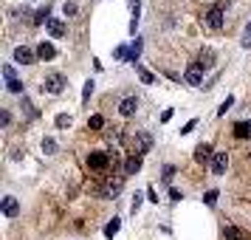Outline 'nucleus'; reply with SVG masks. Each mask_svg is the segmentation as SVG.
<instances>
[{
    "mask_svg": "<svg viewBox=\"0 0 251 240\" xmlns=\"http://www.w3.org/2000/svg\"><path fill=\"white\" fill-rule=\"evenodd\" d=\"M209 159H215V156H212V144H198V147H195V161L206 164Z\"/></svg>",
    "mask_w": 251,
    "mask_h": 240,
    "instance_id": "nucleus-10",
    "label": "nucleus"
},
{
    "mask_svg": "<svg viewBox=\"0 0 251 240\" xmlns=\"http://www.w3.org/2000/svg\"><path fill=\"white\" fill-rule=\"evenodd\" d=\"M14 59H17V62H23V65H31V62L37 59V54L31 51V48L20 46V48H14Z\"/></svg>",
    "mask_w": 251,
    "mask_h": 240,
    "instance_id": "nucleus-5",
    "label": "nucleus"
},
{
    "mask_svg": "<svg viewBox=\"0 0 251 240\" xmlns=\"http://www.w3.org/2000/svg\"><path fill=\"white\" fill-rule=\"evenodd\" d=\"M150 144H152V138H150L147 133H138V153H147Z\"/></svg>",
    "mask_w": 251,
    "mask_h": 240,
    "instance_id": "nucleus-16",
    "label": "nucleus"
},
{
    "mask_svg": "<svg viewBox=\"0 0 251 240\" xmlns=\"http://www.w3.org/2000/svg\"><path fill=\"white\" fill-rule=\"evenodd\" d=\"M183 80L189 82V85H201V82H203V68H201L198 62H195V65H189V68H186V74H183Z\"/></svg>",
    "mask_w": 251,
    "mask_h": 240,
    "instance_id": "nucleus-4",
    "label": "nucleus"
},
{
    "mask_svg": "<svg viewBox=\"0 0 251 240\" xmlns=\"http://www.w3.org/2000/svg\"><path fill=\"white\" fill-rule=\"evenodd\" d=\"M138 170H141V156H130L127 164H125V172L127 175H133V172H138Z\"/></svg>",
    "mask_w": 251,
    "mask_h": 240,
    "instance_id": "nucleus-15",
    "label": "nucleus"
},
{
    "mask_svg": "<svg viewBox=\"0 0 251 240\" xmlns=\"http://www.w3.org/2000/svg\"><path fill=\"white\" fill-rule=\"evenodd\" d=\"M223 238L226 240H249V235H246L243 229H237V226H226L223 229Z\"/></svg>",
    "mask_w": 251,
    "mask_h": 240,
    "instance_id": "nucleus-12",
    "label": "nucleus"
},
{
    "mask_svg": "<svg viewBox=\"0 0 251 240\" xmlns=\"http://www.w3.org/2000/svg\"><path fill=\"white\" fill-rule=\"evenodd\" d=\"M17 209H20V206H17V198H12V195L3 198V215L6 217H14L17 215Z\"/></svg>",
    "mask_w": 251,
    "mask_h": 240,
    "instance_id": "nucleus-13",
    "label": "nucleus"
},
{
    "mask_svg": "<svg viewBox=\"0 0 251 240\" xmlns=\"http://www.w3.org/2000/svg\"><path fill=\"white\" fill-rule=\"evenodd\" d=\"M195 125H198L195 119H192V122H186V125H183V130H181V133H183V136H186V133H192V130H195Z\"/></svg>",
    "mask_w": 251,
    "mask_h": 240,
    "instance_id": "nucleus-29",
    "label": "nucleus"
},
{
    "mask_svg": "<svg viewBox=\"0 0 251 240\" xmlns=\"http://www.w3.org/2000/svg\"><path fill=\"white\" fill-rule=\"evenodd\" d=\"M116 57H119V59H130V54H127L125 46H119V48H116Z\"/></svg>",
    "mask_w": 251,
    "mask_h": 240,
    "instance_id": "nucleus-26",
    "label": "nucleus"
},
{
    "mask_svg": "<svg viewBox=\"0 0 251 240\" xmlns=\"http://www.w3.org/2000/svg\"><path fill=\"white\" fill-rule=\"evenodd\" d=\"M88 164H91L93 170H104V167L110 164V156H107V153H102V150H96V153H91V156H88Z\"/></svg>",
    "mask_w": 251,
    "mask_h": 240,
    "instance_id": "nucleus-3",
    "label": "nucleus"
},
{
    "mask_svg": "<svg viewBox=\"0 0 251 240\" xmlns=\"http://www.w3.org/2000/svg\"><path fill=\"white\" fill-rule=\"evenodd\" d=\"M231 105H234V99H231V96H228V99H226V102H223V105H220V116H223V113H226V110H228V107H231Z\"/></svg>",
    "mask_w": 251,
    "mask_h": 240,
    "instance_id": "nucleus-28",
    "label": "nucleus"
},
{
    "mask_svg": "<svg viewBox=\"0 0 251 240\" xmlns=\"http://www.w3.org/2000/svg\"><path fill=\"white\" fill-rule=\"evenodd\" d=\"M172 175H175V167H164V181H172Z\"/></svg>",
    "mask_w": 251,
    "mask_h": 240,
    "instance_id": "nucleus-30",
    "label": "nucleus"
},
{
    "mask_svg": "<svg viewBox=\"0 0 251 240\" xmlns=\"http://www.w3.org/2000/svg\"><path fill=\"white\" fill-rule=\"evenodd\" d=\"M43 150H46V153H54V150H57V144H54L51 138H46V141H43Z\"/></svg>",
    "mask_w": 251,
    "mask_h": 240,
    "instance_id": "nucleus-27",
    "label": "nucleus"
},
{
    "mask_svg": "<svg viewBox=\"0 0 251 240\" xmlns=\"http://www.w3.org/2000/svg\"><path fill=\"white\" fill-rule=\"evenodd\" d=\"M203 20H206V26H209V28H215V31H220L223 23H226V17H223V9H220V6H212V9L206 12Z\"/></svg>",
    "mask_w": 251,
    "mask_h": 240,
    "instance_id": "nucleus-1",
    "label": "nucleus"
},
{
    "mask_svg": "<svg viewBox=\"0 0 251 240\" xmlns=\"http://www.w3.org/2000/svg\"><path fill=\"white\" fill-rule=\"evenodd\" d=\"M57 127H62V130H65V127H71V116L68 113H59L57 116Z\"/></svg>",
    "mask_w": 251,
    "mask_h": 240,
    "instance_id": "nucleus-19",
    "label": "nucleus"
},
{
    "mask_svg": "<svg viewBox=\"0 0 251 240\" xmlns=\"http://www.w3.org/2000/svg\"><path fill=\"white\" fill-rule=\"evenodd\" d=\"M46 28H48V34H51V37H57V40H59L62 34H65V23H62L59 17H48Z\"/></svg>",
    "mask_w": 251,
    "mask_h": 240,
    "instance_id": "nucleus-6",
    "label": "nucleus"
},
{
    "mask_svg": "<svg viewBox=\"0 0 251 240\" xmlns=\"http://www.w3.org/2000/svg\"><path fill=\"white\" fill-rule=\"evenodd\" d=\"M226 167H228V156L226 153H215V159H212V172H215V175H223Z\"/></svg>",
    "mask_w": 251,
    "mask_h": 240,
    "instance_id": "nucleus-7",
    "label": "nucleus"
},
{
    "mask_svg": "<svg viewBox=\"0 0 251 240\" xmlns=\"http://www.w3.org/2000/svg\"><path fill=\"white\" fill-rule=\"evenodd\" d=\"M88 127H91V130H102V127H104V119H102V116H91Z\"/></svg>",
    "mask_w": 251,
    "mask_h": 240,
    "instance_id": "nucleus-18",
    "label": "nucleus"
},
{
    "mask_svg": "<svg viewBox=\"0 0 251 240\" xmlns=\"http://www.w3.org/2000/svg\"><path fill=\"white\" fill-rule=\"evenodd\" d=\"M119 226H122V223H119V217H113V220L104 226V238H113L116 232H119Z\"/></svg>",
    "mask_w": 251,
    "mask_h": 240,
    "instance_id": "nucleus-17",
    "label": "nucleus"
},
{
    "mask_svg": "<svg viewBox=\"0 0 251 240\" xmlns=\"http://www.w3.org/2000/svg\"><path fill=\"white\" fill-rule=\"evenodd\" d=\"M203 201H206L209 206H215V204H217V189H209V192L203 195Z\"/></svg>",
    "mask_w": 251,
    "mask_h": 240,
    "instance_id": "nucleus-20",
    "label": "nucleus"
},
{
    "mask_svg": "<svg viewBox=\"0 0 251 240\" xmlns=\"http://www.w3.org/2000/svg\"><path fill=\"white\" fill-rule=\"evenodd\" d=\"M62 12H65V17L76 14V3H65V6H62Z\"/></svg>",
    "mask_w": 251,
    "mask_h": 240,
    "instance_id": "nucleus-23",
    "label": "nucleus"
},
{
    "mask_svg": "<svg viewBox=\"0 0 251 240\" xmlns=\"http://www.w3.org/2000/svg\"><path fill=\"white\" fill-rule=\"evenodd\" d=\"M37 57L40 59H54L57 57V48L51 46V43H40V46H37Z\"/></svg>",
    "mask_w": 251,
    "mask_h": 240,
    "instance_id": "nucleus-11",
    "label": "nucleus"
},
{
    "mask_svg": "<svg viewBox=\"0 0 251 240\" xmlns=\"http://www.w3.org/2000/svg\"><path fill=\"white\" fill-rule=\"evenodd\" d=\"M9 91H12V93H20V91H23V82H20V80H12V82H9Z\"/></svg>",
    "mask_w": 251,
    "mask_h": 240,
    "instance_id": "nucleus-21",
    "label": "nucleus"
},
{
    "mask_svg": "<svg viewBox=\"0 0 251 240\" xmlns=\"http://www.w3.org/2000/svg\"><path fill=\"white\" fill-rule=\"evenodd\" d=\"M91 93H93V82L88 80L85 82V91H82V99H91Z\"/></svg>",
    "mask_w": 251,
    "mask_h": 240,
    "instance_id": "nucleus-24",
    "label": "nucleus"
},
{
    "mask_svg": "<svg viewBox=\"0 0 251 240\" xmlns=\"http://www.w3.org/2000/svg\"><path fill=\"white\" fill-rule=\"evenodd\" d=\"M43 91H46V93H62V91H65V77H59V74L46 77V82H43Z\"/></svg>",
    "mask_w": 251,
    "mask_h": 240,
    "instance_id": "nucleus-2",
    "label": "nucleus"
},
{
    "mask_svg": "<svg viewBox=\"0 0 251 240\" xmlns=\"http://www.w3.org/2000/svg\"><path fill=\"white\" fill-rule=\"evenodd\" d=\"M138 107V99L136 96H127V99H122V105H119V113L122 116H133Z\"/></svg>",
    "mask_w": 251,
    "mask_h": 240,
    "instance_id": "nucleus-8",
    "label": "nucleus"
},
{
    "mask_svg": "<svg viewBox=\"0 0 251 240\" xmlns=\"http://www.w3.org/2000/svg\"><path fill=\"white\" fill-rule=\"evenodd\" d=\"M198 65H201V68H212V65H215V51H212V48H203V51H201V54H198Z\"/></svg>",
    "mask_w": 251,
    "mask_h": 240,
    "instance_id": "nucleus-9",
    "label": "nucleus"
},
{
    "mask_svg": "<svg viewBox=\"0 0 251 240\" xmlns=\"http://www.w3.org/2000/svg\"><path fill=\"white\" fill-rule=\"evenodd\" d=\"M3 77H6V82L17 80V77H14V68H12V65H6V68H3Z\"/></svg>",
    "mask_w": 251,
    "mask_h": 240,
    "instance_id": "nucleus-25",
    "label": "nucleus"
},
{
    "mask_svg": "<svg viewBox=\"0 0 251 240\" xmlns=\"http://www.w3.org/2000/svg\"><path fill=\"white\" fill-rule=\"evenodd\" d=\"M138 74H141V82H155V77H152V74H150V71H144V68H138Z\"/></svg>",
    "mask_w": 251,
    "mask_h": 240,
    "instance_id": "nucleus-22",
    "label": "nucleus"
},
{
    "mask_svg": "<svg viewBox=\"0 0 251 240\" xmlns=\"http://www.w3.org/2000/svg\"><path fill=\"white\" fill-rule=\"evenodd\" d=\"M234 136L237 138H251V122H237V125H234Z\"/></svg>",
    "mask_w": 251,
    "mask_h": 240,
    "instance_id": "nucleus-14",
    "label": "nucleus"
}]
</instances>
